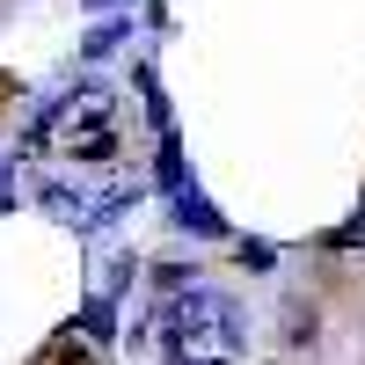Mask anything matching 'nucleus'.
<instances>
[{"label": "nucleus", "instance_id": "obj_1", "mask_svg": "<svg viewBox=\"0 0 365 365\" xmlns=\"http://www.w3.org/2000/svg\"><path fill=\"white\" fill-rule=\"evenodd\" d=\"M175 227H190V234H227V220H220V212H212V197L205 190H190V182H182V190H175Z\"/></svg>", "mask_w": 365, "mask_h": 365}, {"label": "nucleus", "instance_id": "obj_2", "mask_svg": "<svg viewBox=\"0 0 365 365\" xmlns=\"http://www.w3.org/2000/svg\"><path fill=\"white\" fill-rule=\"evenodd\" d=\"M278 336H285V351H314V336H322V314L307 307V299H292V307H285V329H278Z\"/></svg>", "mask_w": 365, "mask_h": 365}, {"label": "nucleus", "instance_id": "obj_3", "mask_svg": "<svg viewBox=\"0 0 365 365\" xmlns=\"http://www.w3.org/2000/svg\"><path fill=\"white\" fill-rule=\"evenodd\" d=\"M37 205L51 212V220H81V190H66V182H44V190H37Z\"/></svg>", "mask_w": 365, "mask_h": 365}, {"label": "nucleus", "instance_id": "obj_4", "mask_svg": "<svg viewBox=\"0 0 365 365\" xmlns=\"http://www.w3.org/2000/svg\"><path fill=\"white\" fill-rule=\"evenodd\" d=\"M154 285H161L168 299H182V292L197 285V270H190V263H154Z\"/></svg>", "mask_w": 365, "mask_h": 365}, {"label": "nucleus", "instance_id": "obj_5", "mask_svg": "<svg viewBox=\"0 0 365 365\" xmlns=\"http://www.w3.org/2000/svg\"><path fill=\"white\" fill-rule=\"evenodd\" d=\"M81 322H88V344H110V336H117V329H110V322H117L110 299H88V314H81Z\"/></svg>", "mask_w": 365, "mask_h": 365}, {"label": "nucleus", "instance_id": "obj_6", "mask_svg": "<svg viewBox=\"0 0 365 365\" xmlns=\"http://www.w3.org/2000/svg\"><path fill=\"white\" fill-rule=\"evenodd\" d=\"M322 249H365V212H358V220H344V227H329Z\"/></svg>", "mask_w": 365, "mask_h": 365}, {"label": "nucleus", "instance_id": "obj_7", "mask_svg": "<svg viewBox=\"0 0 365 365\" xmlns=\"http://www.w3.org/2000/svg\"><path fill=\"white\" fill-rule=\"evenodd\" d=\"M117 37H125V22H96V29H88V58H110Z\"/></svg>", "mask_w": 365, "mask_h": 365}, {"label": "nucleus", "instance_id": "obj_8", "mask_svg": "<svg viewBox=\"0 0 365 365\" xmlns=\"http://www.w3.org/2000/svg\"><path fill=\"white\" fill-rule=\"evenodd\" d=\"M270 263H278L270 241H241V270H270Z\"/></svg>", "mask_w": 365, "mask_h": 365}, {"label": "nucleus", "instance_id": "obj_9", "mask_svg": "<svg viewBox=\"0 0 365 365\" xmlns=\"http://www.w3.org/2000/svg\"><path fill=\"white\" fill-rule=\"evenodd\" d=\"M51 365H96V351H88V344H73V336H66V344L51 351Z\"/></svg>", "mask_w": 365, "mask_h": 365}]
</instances>
